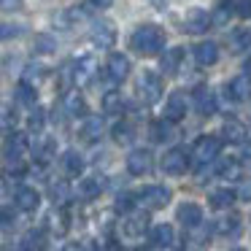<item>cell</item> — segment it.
Listing matches in <instances>:
<instances>
[{
	"mask_svg": "<svg viewBox=\"0 0 251 251\" xmlns=\"http://www.w3.org/2000/svg\"><path fill=\"white\" fill-rule=\"evenodd\" d=\"M232 14H235V3H222V6L211 14V25H224Z\"/></svg>",
	"mask_w": 251,
	"mask_h": 251,
	"instance_id": "f35d334b",
	"label": "cell"
},
{
	"mask_svg": "<svg viewBox=\"0 0 251 251\" xmlns=\"http://www.w3.org/2000/svg\"><path fill=\"white\" fill-rule=\"evenodd\" d=\"M165 30L157 27V25H141L135 27V33L130 35V46L135 54L141 57H154L165 49Z\"/></svg>",
	"mask_w": 251,
	"mask_h": 251,
	"instance_id": "7a4b0ae2",
	"label": "cell"
},
{
	"mask_svg": "<svg viewBox=\"0 0 251 251\" xmlns=\"http://www.w3.org/2000/svg\"><path fill=\"white\" fill-rule=\"evenodd\" d=\"M132 205H135L132 195H119V200H116V208H119V211H130Z\"/></svg>",
	"mask_w": 251,
	"mask_h": 251,
	"instance_id": "f6af8a7d",
	"label": "cell"
},
{
	"mask_svg": "<svg viewBox=\"0 0 251 251\" xmlns=\"http://www.w3.org/2000/svg\"><path fill=\"white\" fill-rule=\"evenodd\" d=\"M170 125V122H168ZM165 125V122H157V125L151 127V132H154V141H165V138H170V127Z\"/></svg>",
	"mask_w": 251,
	"mask_h": 251,
	"instance_id": "7bdbcfd3",
	"label": "cell"
},
{
	"mask_svg": "<svg viewBox=\"0 0 251 251\" xmlns=\"http://www.w3.org/2000/svg\"><path fill=\"white\" fill-rule=\"evenodd\" d=\"M49 229L54 235H65L68 232V213L65 211H54L49 216Z\"/></svg>",
	"mask_w": 251,
	"mask_h": 251,
	"instance_id": "8d00e7d4",
	"label": "cell"
},
{
	"mask_svg": "<svg viewBox=\"0 0 251 251\" xmlns=\"http://www.w3.org/2000/svg\"><path fill=\"white\" fill-rule=\"evenodd\" d=\"M105 125L100 116H87V119L81 122V127H78V138H81L84 143H95L100 141V135H103Z\"/></svg>",
	"mask_w": 251,
	"mask_h": 251,
	"instance_id": "2e32d148",
	"label": "cell"
},
{
	"mask_svg": "<svg viewBox=\"0 0 251 251\" xmlns=\"http://www.w3.org/2000/svg\"><path fill=\"white\" fill-rule=\"evenodd\" d=\"M240 197H243V200H251V186H243V189H240Z\"/></svg>",
	"mask_w": 251,
	"mask_h": 251,
	"instance_id": "f907efd6",
	"label": "cell"
},
{
	"mask_svg": "<svg viewBox=\"0 0 251 251\" xmlns=\"http://www.w3.org/2000/svg\"><path fill=\"white\" fill-rule=\"evenodd\" d=\"M27 154H30V138L25 132H8L3 143V168L8 176H22L27 170Z\"/></svg>",
	"mask_w": 251,
	"mask_h": 251,
	"instance_id": "6da1fadb",
	"label": "cell"
},
{
	"mask_svg": "<svg viewBox=\"0 0 251 251\" xmlns=\"http://www.w3.org/2000/svg\"><path fill=\"white\" fill-rule=\"evenodd\" d=\"M35 100H38V95H35V87H33V84H25V81L19 84V87H17V103L25 105V108H33Z\"/></svg>",
	"mask_w": 251,
	"mask_h": 251,
	"instance_id": "d6a6232c",
	"label": "cell"
},
{
	"mask_svg": "<svg viewBox=\"0 0 251 251\" xmlns=\"http://www.w3.org/2000/svg\"><path fill=\"white\" fill-rule=\"evenodd\" d=\"M89 38H92V44L98 46V49H111V46L116 44V27H114V22H108V19H98V22L92 25Z\"/></svg>",
	"mask_w": 251,
	"mask_h": 251,
	"instance_id": "8992f818",
	"label": "cell"
},
{
	"mask_svg": "<svg viewBox=\"0 0 251 251\" xmlns=\"http://www.w3.org/2000/svg\"><path fill=\"white\" fill-rule=\"evenodd\" d=\"M22 249H25V251H44V249H46V232H41V229L27 232V235H25Z\"/></svg>",
	"mask_w": 251,
	"mask_h": 251,
	"instance_id": "836d02e7",
	"label": "cell"
},
{
	"mask_svg": "<svg viewBox=\"0 0 251 251\" xmlns=\"http://www.w3.org/2000/svg\"><path fill=\"white\" fill-rule=\"evenodd\" d=\"M33 49H35V54H54V49H57V41L51 38V35L41 33V35H35V41H33Z\"/></svg>",
	"mask_w": 251,
	"mask_h": 251,
	"instance_id": "d590c367",
	"label": "cell"
},
{
	"mask_svg": "<svg viewBox=\"0 0 251 251\" xmlns=\"http://www.w3.org/2000/svg\"><path fill=\"white\" fill-rule=\"evenodd\" d=\"M232 251H246V249H232Z\"/></svg>",
	"mask_w": 251,
	"mask_h": 251,
	"instance_id": "db71d44e",
	"label": "cell"
},
{
	"mask_svg": "<svg viewBox=\"0 0 251 251\" xmlns=\"http://www.w3.org/2000/svg\"><path fill=\"white\" fill-rule=\"evenodd\" d=\"M181 60H184V49H181V46H176V49H168L162 54V71L168 73H176L181 68Z\"/></svg>",
	"mask_w": 251,
	"mask_h": 251,
	"instance_id": "4316f807",
	"label": "cell"
},
{
	"mask_svg": "<svg viewBox=\"0 0 251 251\" xmlns=\"http://www.w3.org/2000/svg\"><path fill=\"white\" fill-rule=\"evenodd\" d=\"M44 122H46L44 108L33 105V108H30V116H27V130L30 132H41V130H44Z\"/></svg>",
	"mask_w": 251,
	"mask_h": 251,
	"instance_id": "74e56055",
	"label": "cell"
},
{
	"mask_svg": "<svg viewBox=\"0 0 251 251\" xmlns=\"http://www.w3.org/2000/svg\"><path fill=\"white\" fill-rule=\"evenodd\" d=\"M62 251H87V249H84V246H78V243H68Z\"/></svg>",
	"mask_w": 251,
	"mask_h": 251,
	"instance_id": "681fc988",
	"label": "cell"
},
{
	"mask_svg": "<svg viewBox=\"0 0 251 251\" xmlns=\"http://www.w3.org/2000/svg\"><path fill=\"white\" fill-rule=\"evenodd\" d=\"M227 98L235 103H246L251 98V78L249 76H235L232 81H227Z\"/></svg>",
	"mask_w": 251,
	"mask_h": 251,
	"instance_id": "9a60e30c",
	"label": "cell"
},
{
	"mask_svg": "<svg viewBox=\"0 0 251 251\" xmlns=\"http://www.w3.org/2000/svg\"><path fill=\"white\" fill-rule=\"evenodd\" d=\"M105 73H108L111 81L122 84L130 76V60H127L125 54H119V51H114V54L108 57V62H105Z\"/></svg>",
	"mask_w": 251,
	"mask_h": 251,
	"instance_id": "8fae6325",
	"label": "cell"
},
{
	"mask_svg": "<svg viewBox=\"0 0 251 251\" xmlns=\"http://www.w3.org/2000/svg\"><path fill=\"white\" fill-rule=\"evenodd\" d=\"M125 108H127V103L119 92H105L103 95V111L105 114H122Z\"/></svg>",
	"mask_w": 251,
	"mask_h": 251,
	"instance_id": "1f68e13d",
	"label": "cell"
},
{
	"mask_svg": "<svg viewBox=\"0 0 251 251\" xmlns=\"http://www.w3.org/2000/svg\"><path fill=\"white\" fill-rule=\"evenodd\" d=\"M14 127H17V108L8 103H0V132H14Z\"/></svg>",
	"mask_w": 251,
	"mask_h": 251,
	"instance_id": "83f0119b",
	"label": "cell"
},
{
	"mask_svg": "<svg viewBox=\"0 0 251 251\" xmlns=\"http://www.w3.org/2000/svg\"><path fill=\"white\" fill-rule=\"evenodd\" d=\"M149 3H151L154 8H165V6H168V0H149Z\"/></svg>",
	"mask_w": 251,
	"mask_h": 251,
	"instance_id": "816d5d0a",
	"label": "cell"
},
{
	"mask_svg": "<svg viewBox=\"0 0 251 251\" xmlns=\"http://www.w3.org/2000/svg\"><path fill=\"white\" fill-rule=\"evenodd\" d=\"M111 3H114V0H92V6H95V8H108Z\"/></svg>",
	"mask_w": 251,
	"mask_h": 251,
	"instance_id": "c3c4849f",
	"label": "cell"
},
{
	"mask_svg": "<svg viewBox=\"0 0 251 251\" xmlns=\"http://www.w3.org/2000/svg\"><path fill=\"white\" fill-rule=\"evenodd\" d=\"M184 116H186V98H184V92H173L165 100V122L176 125V122H181Z\"/></svg>",
	"mask_w": 251,
	"mask_h": 251,
	"instance_id": "7c38bea8",
	"label": "cell"
},
{
	"mask_svg": "<svg viewBox=\"0 0 251 251\" xmlns=\"http://www.w3.org/2000/svg\"><path fill=\"white\" fill-rule=\"evenodd\" d=\"M195 60H197V65H202V68L213 65V62L219 60V46L213 44V41H202V44H197Z\"/></svg>",
	"mask_w": 251,
	"mask_h": 251,
	"instance_id": "ffe728a7",
	"label": "cell"
},
{
	"mask_svg": "<svg viewBox=\"0 0 251 251\" xmlns=\"http://www.w3.org/2000/svg\"><path fill=\"white\" fill-rule=\"evenodd\" d=\"M219 149H222V143H219L216 135H202V138H197L195 146H192V159H195L197 165H208L219 157Z\"/></svg>",
	"mask_w": 251,
	"mask_h": 251,
	"instance_id": "5b68a950",
	"label": "cell"
},
{
	"mask_svg": "<svg viewBox=\"0 0 251 251\" xmlns=\"http://www.w3.org/2000/svg\"><path fill=\"white\" fill-rule=\"evenodd\" d=\"M195 105L202 116H211L216 111V95H213V89L205 87V84L195 87Z\"/></svg>",
	"mask_w": 251,
	"mask_h": 251,
	"instance_id": "e0dca14e",
	"label": "cell"
},
{
	"mask_svg": "<svg viewBox=\"0 0 251 251\" xmlns=\"http://www.w3.org/2000/svg\"><path fill=\"white\" fill-rule=\"evenodd\" d=\"M222 135L227 138L229 143H243L249 132H246L243 122H238V119H227V122H224V127H222Z\"/></svg>",
	"mask_w": 251,
	"mask_h": 251,
	"instance_id": "603a6c76",
	"label": "cell"
},
{
	"mask_svg": "<svg viewBox=\"0 0 251 251\" xmlns=\"http://www.w3.org/2000/svg\"><path fill=\"white\" fill-rule=\"evenodd\" d=\"M211 27V14L202 11V8H189V11L184 14V30L192 35H200L205 33V30Z\"/></svg>",
	"mask_w": 251,
	"mask_h": 251,
	"instance_id": "52a82bcc",
	"label": "cell"
},
{
	"mask_svg": "<svg viewBox=\"0 0 251 251\" xmlns=\"http://www.w3.org/2000/svg\"><path fill=\"white\" fill-rule=\"evenodd\" d=\"M44 76H46V68L44 65H30L27 71H25V84H33V87H35Z\"/></svg>",
	"mask_w": 251,
	"mask_h": 251,
	"instance_id": "60d3db41",
	"label": "cell"
},
{
	"mask_svg": "<svg viewBox=\"0 0 251 251\" xmlns=\"http://www.w3.org/2000/svg\"><path fill=\"white\" fill-rule=\"evenodd\" d=\"M216 232H219V235H238V232H240V216H235V213H229V216L219 219V224H216Z\"/></svg>",
	"mask_w": 251,
	"mask_h": 251,
	"instance_id": "e575fe53",
	"label": "cell"
},
{
	"mask_svg": "<svg viewBox=\"0 0 251 251\" xmlns=\"http://www.w3.org/2000/svg\"><path fill=\"white\" fill-rule=\"evenodd\" d=\"M103 192V181H100V176H92V178H84L81 186H78V195L84 197V200H95V197Z\"/></svg>",
	"mask_w": 251,
	"mask_h": 251,
	"instance_id": "f1b7e54d",
	"label": "cell"
},
{
	"mask_svg": "<svg viewBox=\"0 0 251 251\" xmlns=\"http://www.w3.org/2000/svg\"><path fill=\"white\" fill-rule=\"evenodd\" d=\"M132 138H135V130H132V125H127V122H119V125L114 127V141H116V143H130Z\"/></svg>",
	"mask_w": 251,
	"mask_h": 251,
	"instance_id": "ab89813d",
	"label": "cell"
},
{
	"mask_svg": "<svg viewBox=\"0 0 251 251\" xmlns=\"http://www.w3.org/2000/svg\"><path fill=\"white\" fill-rule=\"evenodd\" d=\"M95 71H98V65H95L92 57H78V60L71 62V78L73 84H89L95 76Z\"/></svg>",
	"mask_w": 251,
	"mask_h": 251,
	"instance_id": "9c48e42d",
	"label": "cell"
},
{
	"mask_svg": "<svg viewBox=\"0 0 251 251\" xmlns=\"http://www.w3.org/2000/svg\"><path fill=\"white\" fill-rule=\"evenodd\" d=\"M14 202H17L19 211L33 213V211H38V205H41V195L33 186H19V189L14 192Z\"/></svg>",
	"mask_w": 251,
	"mask_h": 251,
	"instance_id": "5bb4252c",
	"label": "cell"
},
{
	"mask_svg": "<svg viewBox=\"0 0 251 251\" xmlns=\"http://www.w3.org/2000/svg\"><path fill=\"white\" fill-rule=\"evenodd\" d=\"M135 92H138V100H141V103L151 105V103H157V100L162 98V81H159L157 73L143 71V73H141V78H138Z\"/></svg>",
	"mask_w": 251,
	"mask_h": 251,
	"instance_id": "277c9868",
	"label": "cell"
},
{
	"mask_svg": "<svg viewBox=\"0 0 251 251\" xmlns=\"http://www.w3.org/2000/svg\"><path fill=\"white\" fill-rule=\"evenodd\" d=\"M219 178H224V181L240 178V159L238 157H224L222 162H219Z\"/></svg>",
	"mask_w": 251,
	"mask_h": 251,
	"instance_id": "d4e9b609",
	"label": "cell"
},
{
	"mask_svg": "<svg viewBox=\"0 0 251 251\" xmlns=\"http://www.w3.org/2000/svg\"><path fill=\"white\" fill-rule=\"evenodd\" d=\"M151 243L159 246V249H168V246L173 243V227H170V224H157V227L151 229Z\"/></svg>",
	"mask_w": 251,
	"mask_h": 251,
	"instance_id": "4dcf8cb0",
	"label": "cell"
},
{
	"mask_svg": "<svg viewBox=\"0 0 251 251\" xmlns=\"http://www.w3.org/2000/svg\"><path fill=\"white\" fill-rule=\"evenodd\" d=\"M62 170H65V176H71V178H76V176L84 173V159L78 151H65L62 154Z\"/></svg>",
	"mask_w": 251,
	"mask_h": 251,
	"instance_id": "cb8c5ba5",
	"label": "cell"
},
{
	"mask_svg": "<svg viewBox=\"0 0 251 251\" xmlns=\"http://www.w3.org/2000/svg\"><path fill=\"white\" fill-rule=\"evenodd\" d=\"M62 111H65L68 116H87V100H84V95L78 92V89H68L65 95H62Z\"/></svg>",
	"mask_w": 251,
	"mask_h": 251,
	"instance_id": "4fadbf2b",
	"label": "cell"
},
{
	"mask_svg": "<svg viewBox=\"0 0 251 251\" xmlns=\"http://www.w3.org/2000/svg\"><path fill=\"white\" fill-rule=\"evenodd\" d=\"M0 8L3 11H17V8H22V0H0Z\"/></svg>",
	"mask_w": 251,
	"mask_h": 251,
	"instance_id": "7dc6e473",
	"label": "cell"
},
{
	"mask_svg": "<svg viewBox=\"0 0 251 251\" xmlns=\"http://www.w3.org/2000/svg\"><path fill=\"white\" fill-rule=\"evenodd\" d=\"M176 216H178V222L184 224V227L192 229V227H197V224L202 222V208L197 205V202H181Z\"/></svg>",
	"mask_w": 251,
	"mask_h": 251,
	"instance_id": "d6986e66",
	"label": "cell"
},
{
	"mask_svg": "<svg viewBox=\"0 0 251 251\" xmlns=\"http://www.w3.org/2000/svg\"><path fill=\"white\" fill-rule=\"evenodd\" d=\"M235 192L232 189H213L211 197H208V202H211V208H216V211H224V208H229L235 202Z\"/></svg>",
	"mask_w": 251,
	"mask_h": 251,
	"instance_id": "484cf974",
	"label": "cell"
},
{
	"mask_svg": "<svg viewBox=\"0 0 251 251\" xmlns=\"http://www.w3.org/2000/svg\"><path fill=\"white\" fill-rule=\"evenodd\" d=\"M8 195H11V181H8V176H0V208L8 200Z\"/></svg>",
	"mask_w": 251,
	"mask_h": 251,
	"instance_id": "ee69618b",
	"label": "cell"
},
{
	"mask_svg": "<svg viewBox=\"0 0 251 251\" xmlns=\"http://www.w3.org/2000/svg\"><path fill=\"white\" fill-rule=\"evenodd\" d=\"M251 49V30L249 27H238L229 33V51L232 54H240V51Z\"/></svg>",
	"mask_w": 251,
	"mask_h": 251,
	"instance_id": "44dd1931",
	"label": "cell"
},
{
	"mask_svg": "<svg viewBox=\"0 0 251 251\" xmlns=\"http://www.w3.org/2000/svg\"><path fill=\"white\" fill-rule=\"evenodd\" d=\"M54 149H57L54 138H41V141L35 143V149H33L35 162H38V165H49L51 157H54Z\"/></svg>",
	"mask_w": 251,
	"mask_h": 251,
	"instance_id": "7402d4cb",
	"label": "cell"
},
{
	"mask_svg": "<svg viewBox=\"0 0 251 251\" xmlns=\"http://www.w3.org/2000/svg\"><path fill=\"white\" fill-rule=\"evenodd\" d=\"M132 200H135V205L143 208V211H157V208H165L170 202V189L151 184V186L138 189L135 195H132Z\"/></svg>",
	"mask_w": 251,
	"mask_h": 251,
	"instance_id": "3957f363",
	"label": "cell"
},
{
	"mask_svg": "<svg viewBox=\"0 0 251 251\" xmlns=\"http://www.w3.org/2000/svg\"><path fill=\"white\" fill-rule=\"evenodd\" d=\"M154 168V159H151V151L149 149H135V151H130V157H127V170H130L132 176H146L151 173Z\"/></svg>",
	"mask_w": 251,
	"mask_h": 251,
	"instance_id": "ba28073f",
	"label": "cell"
},
{
	"mask_svg": "<svg viewBox=\"0 0 251 251\" xmlns=\"http://www.w3.org/2000/svg\"><path fill=\"white\" fill-rule=\"evenodd\" d=\"M246 76H251V54H249V60H246Z\"/></svg>",
	"mask_w": 251,
	"mask_h": 251,
	"instance_id": "f5cc1de1",
	"label": "cell"
},
{
	"mask_svg": "<svg viewBox=\"0 0 251 251\" xmlns=\"http://www.w3.org/2000/svg\"><path fill=\"white\" fill-rule=\"evenodd\" d=\"M22 33H25V27H19V25H0V41H11Z\"/></svg>",
	"mask_w": 251,
	"mask_h": 251,
	"instance_id": "b9f144b4",
	"label": "cell"
},
{
	"mask_svg": "<svg viewBox=\"0 0 251 251\" xmlns=\"http://www.w3.org/2000/svg\"><path fill=\"white\" fill-rule=\"evenodd\" d=\"M186 168H189V159H186V154L181 149H170L162 157V173L168 176H184Z\"/></svg>",
	"mask_w": 251,
	"mask_h": 251,
	"instance_id": "30bf717a",
	"label": "cell"
},
{
	"mask_svg": "<svg viewBox=\"0 0 251 251\" xmlns=\"http://www.w3.org/2000/svg\"><path fill=\"white\" fill-rule=\"evenodd\" d=\"M71 197H73V192H71V184L68 181H54L51 184V200H54V205H68L71 202Z\"/></svg>",
	"mask_w": 251,
	"mask_h": 251,
	"instance_id": "f546056e",
	"label": "cell"
},
{
	"mask_svg": "<svg viewBox=\"0 0 251 251\" xmlns=\"http://www.w3.org/2000/svg\"><path fill=\"white\" fill-rule=\"evenodd\" d=\"M146 229H149V216L146 213H130V216L122 222V232H125V238H141Z\"/></svg>",
	"mask_w": 251,
	"mask_h": 251,
	"instance_id": "ac0fdd59",
	"label": "cell"
},
{
	"mask_svg": "<svg viewBox=\"0 0 251 251\" xmlns=\"http://www.w3.org/2000/svg\"><path fill=\"white\" fill-rule=\"evenodd\" d=\"M235 14H240V17H251V0H238V3H235Z\"/></svg>",
	"mask_w": 251,
	"mask_h": 251,
	"instance_id": "bcb514c9",
	"label": "cell"
}]
</instances>
